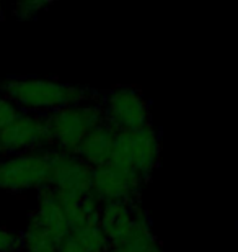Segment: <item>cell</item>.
I'll return each mask as SVG.
<instances>
[{"instance_id": "cell-12", "label": "cell", "mask_w": 238, "mask_h": 252, "mask_svg": "<svg viewBox=\"0 0 238 252\" xmlns=\"http://www.w3.org/2000/svg\"><path fill=\"white\" fill-rule=\"evenodd\" d=\"M48 3L44 2H20L15 5L13 8V15L18 20H23V22H28V20H34L41 13L43 8H46Z\"/></svg>"}, {"instance_id": "cell-8", "label": "cell", "mask_w": 238, "mask_h": 252, "mask_svg": "<svg viewBox=\"0 0 238 252\" xmlns=\"http://www.w3.org/2000/svg\"><path fill=\"white\" fill-rule=\"evenodd\" d=\"M48 148H51V136L46 115L22 112L0 129V153L13 156Z\"/></svg>"}, {"instance_id": "cell-17", "label": "cell", "mask_w": 238, "mask_h": 252, "mask_svg": "<svg viewBox=\"0 0 238 252\" xmlns=\"http://www.w3.org/2000/svg\"><path fill=\"white\" fill-rule=\"evenodd\" d=\"M108 252H132V251H129V249H119V248H109Z\"/></svg>"}, {"instance_id": "cell-16", "label": "cell", "mask_w": 238, "mask_h": 252, "mask_svg": "<svg viewBox=\"0 0 238 252\" xmlns=\"http://www.w3.org/2000/svg\"><path fill=\"white\" fill-rule=\"evenodd\" d=\"M147 252H166V251H165L163 248H161V244H160V243H157V244L154 246V248H150Z\"/></svg>"}, {"instance_id": "cell-13", "label": "cell", "mask_w": 238, "mask_h": 252, "mask_svg": "<svg viewBox=\"0 0 238 252\" xmlns=\"http://www.w3.org/2000/svg\"><path fill=\"white\" fill-rule=\"evenodd\" d=\"M20 249H22L20 234L0 224V252H18Z\"/></svg>"}, {"instance_id": "cell-6", "label": "cell", "mask_w": 238, "mask_h": 252, "mask_svg": "<svg viewBox=\"0 0 238 252\" xmlns=\"http://www.w3.org/2000/svg\"><path fill=\"white\" fill-rule=\"evenodd\" d=\"M105 123L116 133L137 131L150 123V105L144 92L134 85H119L108 90L100 102Z\"/></svg>"}, {"instance_id": "cell-9", "label": "cell", "mask_w": 238, "mask_h": 252, "mask_svg": "<svg viewBox=\"0 0 238 252\" xmlns=\"http://www.w3.org/2000/svg\"><path fill=\"white\" fill-rule=\"evenodd\" d=\"M144 184L137 174L108 162L93 169L90 195L100 205L135 203Z\"/></svg>"}, {"instance_id": "cell-15", "label": "cell", "mask_w": 238, "mask_h": 252, "mask_svg": "<svg viewBox=\"0 0 238 252\" xmlns=\"http://www.w3.org/2000/svg\"><path fill=\"white\" fill-rule=\"evenodd\" d=\"M57 252H88V251L85 249L83 246L80 244L79 241L74 238V236L67 234V236L64 238L62 243H60Z\"/></svg>"}, {"instance_id": "cell-11", "label": "cell", "mask_w": 238, "mask_h": 252, "mask_svg": "<svg viewBox=\"0 0 238 252\" xmlns=\"http://www.w3.org/2000/svg\"><path fill=\"white\" fill-rule=\"evenodd\" d=\"M20 238H22L23 252H57L60 246L59 239H55L33 220H28L26 228L20 234Z\"/></svg>"}, {"instance_id": "cell-1", "label": "cell", "mask_w": 238, "mask_h": 252, "mask_svg": "<svg viewBox=\"0 0 238 252\" xmlns=\"http://www.w3.org/2000/svg\"><path fill=\"white\" fill-rule=\"evenodd\" d=\"M0 94L22 112L49 115L70 105L98 100V92L85 85L44 77H13L0 84Z\"/></svg>"}, {"instance_id": "cell-5", "label": "cell", "mask_w": 238, "mask_h": 252, "mask_svg": "<svg viewBox=\"0 0 238 252\" xmlns=\"http://www.w3.org/2000/svg\"><path fill=\"white\" fill-rule=\"evenodd\" d=\"M54 153V148H48L0 159V190L22 193L49 187Z\"/></svg>"}, {"instance_id": "cell-14", "label": "cell", "mask_w": 238, "mask_h": 252, "mask_svg": "<svg viewBox=\"0 0 238 252\" xmlns=\"http://www.w3.org/2000/svg\"><path fill=\"white\" fill-rule=\"evenodd\" d=\"M20 113H22V110H20L17 105H13L10 102L7 97H3V95L0 94V129L8 126Z\"/></svg>"}, {"instance_id": "cell-3", "label": "cell", "mask_w": 238, "mask_h": 252, "mask_svg": "<svg viewBox=\"0 0 238 252\" xmlns=\"http://www.w3.org/2000/svg\"><path fill=\"white\" fill-rule=\"evenodd\" d=\"M160 159L161 138L155 126L116 133L109 164L128 169L147 182L159 167Z\"/></svg>"}, {"instance_id": "cell-4", "label": "cell", "mask_w": 238, "mask_h": 252, "mask_svg": "<svg viewBox=\"0 0 238 252\" xmlns=\"http://www.w3.org/2000/svg\"><path fill=\"white\" fill-rule=\"evenodd\" d=\"M51 136V148L60 153L75 154L80 143L90 131L105 123L98 100L64 107L46 115Z\"/></svg>"}, {"instance_id": "cell-18", "label": "cell", "mask_w": 238, "mask_h": 252, "mask_svg": "<svg viewBox=\"0 0 238 252\" xmlns=\"http://www.w3.org/2000/svg\"><path fill=\"white\" fill-rule=\"evenodd\" d=\"M0 20H2V5H0Z\"/></svg>"}, {"instance_id": "cell-10", "label": "cell", "mask_w": 238, "mask_h": 252, "mask_svg": "<svg viewBox=\"0 0 238 252\" xmlns=\"http://www.w3.org/2000/svg\"><path fill=\"white\" fill-rule=\"evenodd\" d=\"M116 138V131L106 123L96 126L93 131L85 136V139L80 143L77 154L85 164H88L92 169L106 165L111 159L113 144Z\"/></svg>"}, {"instance_id": "cell-7", "label": "cell", "mask_w": 238, "mask_h": 252, "mask_svg": "<svg viewBox=\"0 0 238 252\" xmlns=\"http://www.w3.org/2000/svg\"><path fill=\"white\" fill-rule=\"evenodd\" d=\"M93 169L85 164L77 154L60 153L55 149L51 185L62 205L79 203L87 198L92 190Z\"/></svg>"}, {"instance_id": "cell-2", "label": "cell", "mask_w": 238, "mask_h": 252, "mask_svg": "<svg viewBox=\"0 0 238 252\" xmlns=\"http://www.w3.org/2000/svg\"><path fill=\"white\" fill-rule=\"evenodd\" d=\"M100 226L109 248L147 252L159 243L147 211L135 203H106L100 210Z\"/></svg>"}]
</instances>
